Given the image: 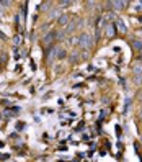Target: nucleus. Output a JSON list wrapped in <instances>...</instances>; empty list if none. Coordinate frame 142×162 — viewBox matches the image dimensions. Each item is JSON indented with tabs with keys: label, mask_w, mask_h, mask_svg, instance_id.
<instances>
[{
	"label": "nucleus",
	"mask_w": 142,
	"mask_h": 162,
	"mask_svg": "<svg viewBox=\"0 0 142 162\" xmlns=\"http://www.w3.org/2000/svg\"><path fill=\"white\" fill-rule=\"evenodd\" d=\"M77 43L82 46V48L85 49H90L93 46V38H92V34L90 33H82L80 36L77 38Z\"/></svg>",
	"instance_id": "f257e3e1"
},
{
	"label": "nucleus",
	"mask_w": 142,
	"mask_h": 162,
	"mask_svg": "<svg viewBox=\"0 0 142 162\" xmlns=\"http://www.w3.org/2000/svg\"><path fill=\"white\" fill-rule=\"evenodd\" d=\"M115 31H116V26L115 25H111V23H106V25H105V33H106L108 38L115 36Z\"/></svg>",
	"instance_id": "f03ea898"
},
{
	"label": "nucleus",
	"mask_w": 142,
	"mask_h": 162,
	"mask_svg": "<svg viewBox=\"0 0 142 162\" xmlns=\"http://www.w3.org/2000/svg\"><path fill=\"white\" fill-rule=\"evenodd\" d=\"M110 5H113V8L115 10H123V8H126V2H123V0H118V2H110Z\"/></svg>",
	"instance_id": "7ed1b4c3"
},
{
	"label": "nucleus",
	"mask_w": 142,
	"mask_h": 162,
	"mask_svg": "<svg viewBox=\"0 0 142 162\" xmlns=\"http://www.w3.org/2000/svg\"><path fill=\"white\" fill-rule=\"evenodd\" d=\"M116 30H119V33H127V28H126V25H124V21L123 20H116Z\"/></svg>",
	"instance_id": "20e7f679"
},
{
	"label": "nucleus",
	"mask_w": 142,
	"mask_h": 162,
	"mask_svg": "<svg viewBox=\"0 0 142 162\" xmlns=\"http://www.w3.org/2000/svg\"><path fill=\"white\" fill-rule=\"evenodd\" d=\"M57 21H59V25H61V26H64V25L67 26V25H69V21H70V20H69V16H67V15H61Z\"/></svg>",
	"instance_id": "39448f33"
},
{
	"label": "nucleus",
	"mask_w": 142,
	"mask_h": 162,
	"mask_svg": "<svg viewBox=\"0 0 142 162\" xmlns=\"http://www.w3.org/2000/svg\"><path fill=\"white\" fill-rule=\"evenodd\" d=\"M132 71H134V76H136V74H142V62H134Z\"/></svg>",
	"instance_id": "423d86ee"
},
{
	"label": "nucleus",
	"mask_w": 142,
	"mask_h": 162,
	"mask_svg": "<svg viewBox=\"0 0 142 162\" xmlns=\"http://www.w3.org/2000/svg\"><path fill=\"white\" fill-rule=\"evenodd\" d=\"M132 48L136 51H142V41H139V39H132Z\"/></svg>",
	"instance_id": "0eeeda50"
},
{
	"label": "nucleus",
	"mask_w": 142,
	"mask_h": 162,
	"mask_svg": "<svg viewBox=\"0 0 142 162\" xmlns=\"http://www.w3.org/2000/svg\"><path fill=\"white\" fill-rule=\"evenodd\" d=\"M13 44L16 46V48H18V46L21 44V36H20V34H16V36L13 38Z\"/></svg>",
	"instance_id": "6e6552de"
},
{
	"label": "nucleus",
	"mask_w": 142,
	"mask_h": 162,
	"mask_svg": "<svg viewBox=\"0 0 142 162\" xmlns=\"http://www.w3.org/2000/svg\"><path fill=\"white\" fill-rule=\"evenodd\" d=\"M56 36H57V34H56V33H51V34H48V36H46V38H44V43H49V41H51V39H54Z\"/></svg>",
	"instance_id": "1a4fd4ad"
},
{
	"label": "nucleus",
	"mask_w": 142,
	"mask_h": 162,
	"mask_svg": "<svg viewBox=\"0 0 142 162\" xmlns=\"http://www.w3.org/2000/svg\"><path fill=\"white\" fill-rule=\"evenodd\" d=\"M64 57H65V51L59 48V51H57V59H64Z\"/></svg>",
	"instance_id": "9d476101"
},
{
	"label": "nucleus",
	"mask_w": 142,
	"mask_h": 162,
	"mask_svg": "<svg viewBox=\"0 0 142 162\" xmlns=\"http://www.w3.org/2000/svg\"><path fill=\"white\" fill-rule=\"evenodd\" d=\"M134 82L136 84H142V74H136V76H134Z\"/></svg>",
	"instance_id": "9b49d317"
},
{
	"label": "nucleus",
	"mask_w": 142,
	"mask_h": 162,
	"mask_svg": "<svg viewBox=\"0 0 142 162\" xmlns=\"http://www.w3.org/2000/svg\"><path fill=\"white\" fill-rule=\"evenodd\" d=\"M70 3H72V2H61V5H62V7H69Z\"/></svg>",
	"instance_id": "f8f14e48"
},
{
	"label": "nucleus",
	"mask_w": 142,
	"mask_h": 162,
	"mask_svg": "<svg viewBox=\"0 0 142 162\" xmlns=\"http://www.w3.org/2000/svg\"><path fill=\"white\" fill-rule=\"evenodd\" d=\"M5 38H7V36H5V34H3L2 31H0V39H5Z\"/></svg>",
	"instance_id": "ddd939ff"
},
{
	"label": "nucleus",
	"mask_w": 142,
	"mask_h": 162,
	"mask_svg": "<svg viewBox=\"0 0 142 162\" xmlns=\"http://www.w3.org/2000/svg\"><path fill=\"white\" fill-rule=\"evenodd\" d=\"M139 97H140V102H142V92H140V94H139Z\"/></svg>",
	"instance_id": "4468645a"
},
{
	"label": "nucleus",
	"mask_w": 142,
	"mask_h": 162,
	"mask_svg": "<svg viewBox=\"0 0 142 162\" xmlns=\"http://www.w3.org/2000/svg\"><path fill=\"white\" fill-rule=\"evenodd\" d=\"M2 13H3V10H2V8H0V15H2Z\"/></svg>",
	"instance_id": "2eb2a0df"
},
{
	"label": "nucleus",
	"mask_w": 142,
	"mask_h": 162,
	"mask_svg": "<svg viewBox=\"0 0 142 162\" xmlns=\"http://www.w3.org/2000/svg\"><path fill=\"white\" fill-rule=\"evenodd\" d=\"M140 116H142V113H140Z\"/></svg>",
	"instance_id": "dca6fc26"
}]
</instances>
